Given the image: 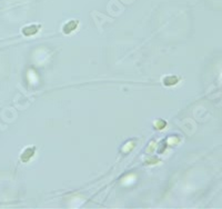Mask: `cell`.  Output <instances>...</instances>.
<instances>
[{
	"label": "cell",
	"mask_w": 222,
	"mask_h": 209,
	"mask_svg": "<svg viewBox=\"0 0 222 209\" xmlns=\"http://www.w3.org/2000/svg\"><path fill=\"white\" fill-rule=\"evenodd\" d=\"M38 28L37 27H27V28H25L23 29V34H26V36H30V34H36L38 30H37Z\"/></svg>",
	"instance_id": "obj_3"
},
{
	"label": "cell",
	"mask_w": 222,
	"mask_h": 209,
	"mask_svg": "<svg viewBox=\"0 0 222 209\" xmlns=\"http://www.w3.org/2000/svg\"><path fill=\"white\" fill-rule=\"evenodd\" d=\"M76 27H77V22L76 21H71V22H69L68 25H66L65 26V32H71L72 30H74L76 29Z\"/></svg>",
	"instance_id": "obj_2"
},
{
	"label": "cell",
	"mask_w": 222,
	"mask_h": 209,
	"mask_svg": "<svg viewBox=\"0 0 222 209\" xmlns=\"http://www.w3.org/2000/svg\"><path fill=\"white\" fill-rule=\"evenodd\" d=\"M34 151V149H31V148L26 149V151H25V152L22 154V156H21V160H22V161H28V160L32 157Z\"/></svg>",
	"instance_id": "obj_1"
}]
</instances>
